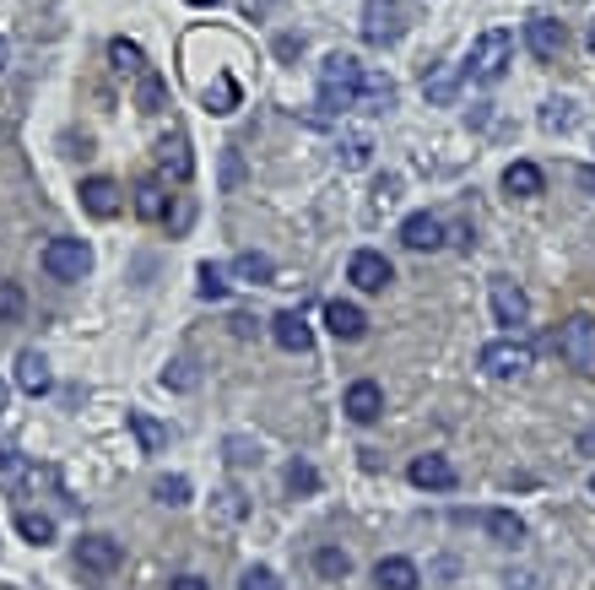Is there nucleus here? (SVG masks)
<instances>
[{"mask_svg": "<svg viewBox=\"0 0 595 590\" xmlns=\"http://www.w3.org/2000/svg\"><path fill=\"white\" fill-rule=\"evenodd\" d=\"M374 586L380 590H417L423 574H417L412 558H380V563H374Z\"/></svg>", "mask_w": 595, "mask_h": 590, "instance_id": "obj_19", "label": "nucleus"}, {"mask_svg": "<svg viewBox=\"0 0 595 590\" xmlns=\"http://www.w3.org/2000/svg\"><path fill=\"white\" fill-rule=\"evenodd\" d=\"M401 244H406V250H417V254L444 250V222H438L433 211H412V217L401 222Z\"/></svg>", "mask_w": 595, "mask_h": 590, "instance_id": "obj_11", "label": "nucleus"}, {"mask_svg": "<svg viewBox=\"0 0 595 590\" xmlns=\"http://www.w3.org/2000/svg\"><path fill=\"white\" fill-rule=\"evenodd\" d=\"M6 396H11V390H6V380H0V412H6Z\"/></svg>", "mask_w": 595, "mask_h": 590, "instance_id": "obj_46", "label": "nucleus"}, {"mask_svg": "<svg viewBox=\"0 0 595 590\" xmlns=\"http://www.w3.org/2000/svg\"><path fill=\"white\" fill-rule=\"evenodd\" d=\"M553 352L574 369V374H585L595 380V320L591 314H574V320H563L553 331Z\"/></svg>", "mask_w": 595, "mask_h": 590, "instance_id": "obj_3", "label": "nucleus"}, {"mask_svg": "<svg viewBox=\"0 0 595 590\" xmlns=\"http://www.w3.org/2000/svg\"><path fill=\"white\" fill-rule=\"evenodd\" d=\"M542 126H547V130H568V126H574V103H568V98H553V103L542 109Z\"/></svg>", "mask_w": 595, "mask_h": 590, "instance_id": "obj_37", "label": "nucleus"}, {"mask_svg": "<svg viewBox=\"0 0 595 590\" xmlns=\"http://www.w3.org/2000/svg\"><path fill=\"white\" fill-rule=\"evenodd\" d=\"M357 109H369V114H384V109H395V82L380 77V71H363V92H357Z\"/></svg>", "mask_w": 595, "mask_h": 590, "instance_id": "obj_21", "label": "nucleus"}, {"mask_svg": "<svg viewBox=\"0 0 595 590\" xmlns=\"http://www.w3.org/2000/svg\"><path fill=\"white\" fill-rule=\"evenodd\" d=\"M158 158H163V169H169L179 184L195 173V158H190V141H184V136H169V141L158 147Z\"/></svg>", "mask_w": 595, "mask_h": 590, "instance_id": "obj_25", "label": "nucleus"}, {"mask_svg": "<svg viewBox=\"0 0 595 590\" xmlns=\"http://www.w3.org/2000/svg\"><path fill=\"white\" fill-rule=\"evenodd\" d=\"M11 380H17V390H22V396H49V390H54L49 358H43L39 347H22V352H17V374H11Z\"/></svg>", "mask_w": 595, "mask_h": 590, "instance_id": "obj_10", "label": "nucleus"}, {"mask_svg": "<svg viewBox=\"0 0 595 590\" xmlns=\"http://www.w3.org/2000/svg\"><path fill=\"white\" fill-rule=\"evenodd\" d=\"M510 60H514V33H510V28H487V33H476V43H471V60H466L471 82H487V87L504 82Z\"/></svg>", "mask_w": 595, "mask_h": 590, "instance_id": "obj_2", "label": "nucleus"}, {"mask_svg": "<svg viewBox=\"0 0 595 590\" xmlns=\"http://www.w3.org/2000/svg\"><path fill=\"white\" fill-rule=\"evenodd\" d=\"M17 531H22V542H33V548H49V542H54V520L39 514V509H17Z\"/></svg>", "mask_w": 595, "mask_h": 590, "instance_id": "obj_26", "label": "nucleus"}, {"mask_svg": "<svg viewBox=\"0 0 595 590\" xmlns=\"http://www.w3.org/2000/svg\"><path fill=\"white\" fill-rule=\"evenodd\" d=\"M369 158H374V136H369V130H341L336 136L341 169H369Z\"/></svg>", "mask_w": 595, "mask_h": 590, "instance_id": "obj_20", "label": "nucleus"}, {"mask_svg": "<svg viewBox=\"0 0 595 590\" xmlns=\"http://www.w3.org/2000/svg\"><path fill=\"white\" fill-rule=\"evenodd\" d=\"M163 384H173V390H195L201 374H195V363H190V358H173L169 369H163Z\"/></svg>", "mask_w": 595, "mask_h": 590, "instance_id": "obj_32", "label": "nucleus"}, {"mask_svg": "<svg viewBox=\"0 0 595 590\" xmlns=\"http://www.w3.org/2000/svg\"><path fill=\"white\" fill-rule=\"evenodd\" d=\"M357 92H363V60L357 54H325L320 66V109L325 114H346L357 109Z\"/></svg>", "mask_w": 595, "mask_h": 590, "instance_id": "obj_1", "label": "nucleus"}, {"mask_svg": "<svg viewBox=\"0 0 595 590\" xmlns=\"http://www.w3.org/2000/svg\"><path fill=\"white\" fill-rule=\"evenodd\" d=\"M130 428H135V439H141L147 450H163V444H169V428H163V422H152L147 412H130Z\"/></svg>", "mask_w": 595, "mask_h": 590, "instance_id": "obj_29", "label": "nucleus"}, {"mask_svg": "<svg viewBox=\"0 0 595 590\" xmlns=\"http://www.w3.org/2000/svg\"><path fill=\"white\" fill-rule=\"evenodd\" d=\"M169 590H212V586H206V580H201V574H179V580H173Z\"/></svg>", "mask_w": 595, "mask_h": 590, "instance_id": "obj_43", "label": "nucleus"}, {"mask_svg": "<svg viewBox=\"0 0 595 590\" xmlns=\"http://www.w3.org/2000/svg\"><path fill=\"white\" fill-rule=\"evenodd\" d=\"M325 326H331V337L336 341H357L363 331H369V314H363L357 303L336 298V303H325Z\"/></svg>", "mask_w": 595, "mask_h": 590, "instance_id": "obj_15", "label": "nucleus"}, {"mask_svg": "<svg viewBox=\"0 0 595 590\" xmlns=\"http://www.w3.org/2000/svg\"><path fill=\"white\" fill-rule=\"evenodd\" d=\"M228 461H233V466H250V461H255V466H260V444H244V439H233V444H228Z\"/></svg>", "mask_w": 595, "mask_h": 590, "instance_id": "obj_41", "label": "nucleus"}, {"mask_svg": "<svg viewBox=\"0 0 595 590\" xmlns=\"http://www.w3.org/2000/svg\"><path fill=\"white\" fill-rule=\"evenodd\" d=\"M28 314V298H22V288L17 282H0V326H17Z\"/></svg>", "mask_w": 595, "mask_h": 590, "instance_id": "obj_30", "label": "nucleus"}, {"mask_svg": "<svg viewBox=\"0 0 595 590\" xmlns=\"http://www.w3.org/2000/svg\"><path fill=\"white\" fill-rule=\"evenodd\" d=\"M152 493H158L163 504H190V482H184V477H158Z\"/></svg>", "mask_w": 595, "mask_h": 590, "instance_id": "obj_35", "label": "nucleus"}, {"mask_svg": "<svg viewBox=\"0 0 595 590\" xmlns=\"http://www.w3.org/2000/svg\"><path fill=\"white\" fill-rule=\"evenodd\" d=\"M314 569H320L325 580H346V574H352V558H346L341 548H320L314 552Z\"/></svg>", "mask_w": 595, "mask_h": 590, "instance_id": "obj_31", "label": "nucleus"}, {"mask_svg": "<svg viewBox=\"0 0 595 590\" xmlns=\"http://www.w3.org/2000/svg\"><path fill=\"white\" fill-rule=\"evenodd\" d=\"M591 43H595V22H591Z\"/></svg>", "mask_w": 595, "mask_h": 590, "instance_id": "obj_49", "label": "nucleus"}, {"mask_svg": "<svg viewBox=\"0 0 595 590\" xmlns=\"http://www.w3.org/2000/svg\"><path fill=\"white\" fill-rule=\"evenodd\" d=\"M487 298H493V320H498V326L520 331V326L531 320V298H525V288L510 282V277H493V282H487Z\"/></svg>", "mask_w": 595, "mask_h": 590, "instance_id": "obj_7", "label": "nucleus"}, {"mask_svg": "<svg viewBox=\"0 0 595 590\" xmlns=\"http://www.w3.org/2000/svg\"><path fill=\"white\" fill-rule=\"evenodd\" d=\"M0 66H6V39H0Z\"/></svg>", "mask_w": 595, "mask_h": 590, "instance_id": "obj_48", "label": "nucleus"}, {"mask_svg": "<svg viewBox=\"0 0 595 590\" xmlns=\"http://www.w3.org/2000/svg\"><path fill=\"white\" fill-rule=\"evenodd\" d=\"M406 33V6L401 0H363V39L395 43Z\"/></svg>", "mask_w": 595, "mask_h": 590, "instance_id": "obj_6", "label": "nucleus"}, {"mask_svg": "<svg viewBox=\"0 0 595 590\" xmlns=\"http://www.w3.org/2000/svg\"><path fill=\"white\" fill-rule=\"evenodd\" d=\"M591 493H595V477H591Z\"/></svg>", "mask_w": 595, "mask_h": 590, "instance_id": "obj_50", "label": "nucleus"}, {"mask_svg": "<svg viewBox=\"0 0 595 590\" xmlns=\"http://www.w3.org/2000/svg\"><path fill=\"white\" fill-rule=\"evenodd\" d=\"M233 277H239V282H255V288H271V282H276V260H271V254L244 250L239 260H233Z\"/></svg>", "mask_w": 595, "mask_h": 590, "instance_id": "obj_23", "label": "nucleus"}, {"mask_svg": "<svg viewBox=\"0 0 595 590\" xmlns=\"http://www.w3.org/2000/svg\"><path fill=\"white\" fill-rule=\"evenodd\" d=\"M579 184H585V190L595 196V169H579Z\"/></svg>", "mask_w": 595, "mask_h": 590, "instance_id": "obj_45", "label": "nucleus"}, {"mask_svg": "<svg viewBox=\"0 0 595 590\" xmlns=\"http://www.w3.org/2000/svg\"><path fill=\"white\" fill-rule=\"evenodd\" d=\"M579 456H595V428H585V433H579Z\"/></svg>", "mask_w": 595, "mask_h": 590, "instance_id": "obj_44", "label": "nucleus"}, {"mask_svg": "<svg viewBox=\"0 0 595 590\" xmlns=\"http://www.w3.org/2000/svg\"><path fill=\"white\" fill-rule=\"evenodd\" d=\"M239 590H282V580H276L271 569H244V580H239Z\"/></svg>", "mask_w": 595, "mask_h": 590, "instance_id": "obj_40", "label": "nucleus"}, {"mask_svg": "<svg viewBox=\"0 0 595 590\" xmlns=\"http://www.w3.org/2000/svg\"><path fill=\"white\" fill-rule=\"evenodd\" d=\"M542 184H547V179H542V169H536V163H525V158L504 169V190H510V196H520V201L542 196Z\"/></svg>", "mask_w": 595, "mask_h": 590, "instance_id": "obj_22", "label": "nucleus"}, {"mask_svg": "<svg viewBox=\"0 0 595 590\" xmlns=\"http://www.w3.org/2000/svg\"><path fill=\"white\" fill-rule=\"evenodd\" d=\"M201 298H228V277H222V266H201Z\"/></svg>", "mask_w": 595, "mask_h": 590, "instance_id": "obj_38", "label": "nucleus"}, {"mask_svg": "<svg viewBox=\"0 0 595 590\" xmlns=\"http://www.w3.org/2000/svg\"><path fill=\"white\" fill-rule=\"evenodd\" d=\"M525 43H531L536 60H557V49H563V22H553V17H525Z\"/></svg>", "mask_w": 595, "mask_h": 590, "instance_id": "obj_16", "label": "nucleus"}, {"mask_svg": "<svg viewBox=\"0 0 595 590\" xmlns=\"http://www.w3.org/2000/svg\"><path fill=\"white\" fill-rule=\"evenodd\" d=\"M43 271L54 282H82L87 271H92V250H87L82 239H49L43 244Z\"/></svg>", "mask_w": 595, "mask_h": 590, "instance_id": "obj_5", "label": "nucleus"}, {"mask_svg": "<svg viewBox=\"0 0 595 590\" xmlns=\"http://www.w3.org/2000/svg\"><path fill=\"white\" fill-rule=\"evenodd\" d=\"M476 526H482L493 542H504V548L525 542V520H520L514 509H482V514H476Z\"/></svg>", "mask_w": 595, "mask_h": 590, "instance_id": "obj_17", "label": "nucleus"}, {"mask_svg": "<svg viewBox=\"0 0 595 590\" xmlns=\"http://www.w3.org/2000/svg\"><path fill=\"white\" fill-rule=\"evenodd\" d=\"M346 282H352L357 293H384V288L395 282V266H390L380 250H357L352 266H346Z\"/></svg>", "mask_w": 595, "mask_h": 590, "instance_id": "obj_8", "label": "nucleus"}, {"mask_svg": "<svg viewBox=\"0 0 595 590\" xmlns=\"http://www.w3.org/2000/svg\"><path fill=\"white\" fill-rule=\"evenodd\" d=\"M380 412H384V390L374 380H357L346 390V418L352 422H380Z\"/></svg>", "mask_w": 595, "mask_h": 590, "instance_id": "obj_18", "label": "nucleus"}, {"mask_svg": "<svg viewBox=\"0 0 595 590\" xmlns=\"http://www.w3.org/2000/svg\"><path fill=\"white\" fill-rule=\"evenodd\" d=\"M120 563H125V548L114 537H82L77 542V569H87V574H114Z\"/></svg>", "mask_w": 595, "mask_h": 590, "instance_id": "obj_9", "label": "nucleus"}, {"mask_svg": "<svg viewBox=\"0 0 595 590\" xmlns=\"http://www.w3.org/2000/svg\"><path fill=\"white\" fill-rule=\"evenodd\" d=\"M406 477H412L417 488H427V493H450V488L461 482V477H455V466L444 461V456H417Z\"/></svg>", "mask_w": 595, "mask_h": 590, "instance_id": "obj_12", "label": "nucleus"}, {"mask_svg": "<svg viewBox=\"0 0 595 590\" xmlns=\"http://www.w3.org/2000/svg\"><path fill=\"white\" fill-rule=\"evenodd\" d=\"M233 103H239V87L228 82V77L216 87H206V109H212V114H233Z\"/></svg>", "mask_w": 595, "mask_h": 590, "instance_id": "obj_33", "label": "nucleus"}, {"mask_svg": "<svg viewBox=\"0 0 595 590\" xmlns=\"http://www.w3.org/2000/svg\"><path fill=\"white\" fill-rule=\"evenodd\" d=\"M271 337H276L282 352H309V347H314V331H309V320H303L298 309H282V314L271 320Z\"/></svg>", "mask_w": 595, "mask_h": 590, "instance_id": "obj_13", "label": "nucleus"}, {"mask_svg": "<svg viewBox=\"0 0 595 590\" xmlns=\"http://www.w3.org/2000/svg\"><path fill=\"white\" fill-rule=\"evenodd\" d=\"M190 6H216V0H190Z\"/></svg>", "mask_w": 595, "mask_h": 590, "instance_id": "obj_47", "label": "nucleus"}, {"mask_svg": "<svg viewBox=\"0 0 595 590\" xmlns=\"http://www.w3.org/2000/svg\"><path fill=\"white\" fill-rule=\"evenodd\" d=\"M109 60H114V71H125V77H147V54H141V43L114 39L109 43Z\"/></svg>", "mask_w": 595, "mask_h": 590, "instance_id": "obj_28", "label": "nucleus"}, {"mask_svg": "<svg viewBox=\"0 0 595 590\" xmlns=\"http://www.w3.org/2000/svg\"><path fill=\"white\" fill-rule=\"evenodd\" d=\"M135 211H141L147 222H163V217H169V190H163L158 179H147V184L135 190Z\"/></svg>", "mask_w": 595, "mask_h": 590, "instance_id": "obj_27", "label": "nucleus"}, {"mask_svg": "<svg viewBox=\"0 0 595 590\" xmlns=\"http://www.w3.org/2000/svg\"><path fill=\"white\" fill-rule=\"evenodd\" d=\"M288 488H293V493H320V471L309 461H293L288 466Z\"/></svg>", "mask_w": 595, "mask_h": 590, "instance_id": "obj_34", "label": "nucleus"}, {"mask_svg": "<svg viewBox=\"0 0 595 590\" xmlns=\"http://www.w3.org/2000/svg\"><path fill=\"white\" fill-rule=\"evenodd\" d=\"M255 331H260V326H255V320H250V314H233V337H244V341H250V337H255Z\"/></svg>", "mask_w": 595, "mask_h": 590, "instance_id": "obj_42", "label": "nucleus"}, {"mask_svg": "<svg viewBox=\"0 0 595 590\" xmlns=\"http://www.w3.org/2000/svg\"><path fill=\"white\" fill-rule=\"evenodd\" d=\"M141 109H147V114L163 109V77H152V71L141 77Z\"/></svg>", "mask_w": 595, "mask_h": 590, "instance_id": "obj_39", "label": "nucleus"}, {"mask_svg": "<svg viewBox=\"0 0 595 590\" xmlns=\"http://www.w3.org/2000/svg\"><path fill=\"white\" fill-rule=\"evenodd\" d=\"M82 207L92 211V217H120L125 190H120L114 179H82Z\"/></svg>", "mask_w": 595, "mask_h": 590, "instance_id": "obj_14", "label": "nucleus"}, {"mask_svg": "<svg viewBox=\"0 0 595 590\" xmlns=\"http://www.w3.org/2000/svg\"><path fill=\"white\" fill-rule=\"evenodd\" d=\"M536 363V347L525 337H504V341H487L482 347V369L493 374V380H514V374H525Z\"/></svg>", "mask_w": 595, "mask_h": 590, "instance_id": "obj_4", "label": "nucleus"}, {"mask_svg": "<svg viewBox=\"0 0 595 590\" xmlns=\"http://www.w3.org/2000/svg\"><path fill=\"white\" fill-rule=\"evenodd\" d=\"M0 477H6V482H11V488H22V482H28V477H33V466L22 461V456H17V450H0Z\"/></svg>", "mask_w": 595, "mask_h": 590, "instance_id": "obj_36", "label": "nucleus"}, {"mask_svg": "<svg viewBox=\"0 0 595 590\" xmlns=\"http://www.w3.org/2000/svg\"><path fill=\"white\" fill-rule=\"evenodd\" d=\"M423 98L427 103H455L461 98V66H438L423 82Z\"/></svg>", "mask_w": 595, "mask_h": 590, "instance_id": "obj_24", "label": "nucleus"}]
</instances>
